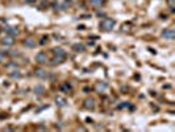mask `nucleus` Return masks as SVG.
Segmentation results:
<instances>
[{"label":"nucleus","instance_id":"nucleus-1","mask_svg":"<svg viewBox=\"0 0 175 132\" xmlns=\"http://www.w3.org/2000/svg\"><path fill=\"white\" fill-rule=\"evenodd\" d=\"M115 25H116V21L113 19H108V17H107V19H104L100 23V28L103 29V31L109 32V31H112V29L115 28Z\"/></svg>","mask_w":175,"mask_h":132},{"label":"nucleus","instance_id":"nucleus-2","mask_svg":"<svg viewBox=\"0 0 175 132\" xmlns=\"http://www.w3.org/2000/svg\"><path fill=\"white\" fill-rule=\"evenodd\" d=\"M14 44V40H13V36H11V35H7L4 36V37L2 38V45L3 46H12Z\"/></svg>","mask_w":175,"mask_h":132},{"label":"nucleus","instance_id":"nucleus-3","mask_svg":"<svg viewBox=\"0 0 175 132\" xmlns=\"http://www.w3.org/2000/svg\"><path fill=\"white\" fill-rule=\"evenodd\" d=\"M162 37H165L166 40H174L175 37V32H174V29H165V31L162 32Z\"/></svg>","mask_w":175,"mask_h":132},{"label":"nucleus","instance_id":"nucleus-4","mask_svg":"<svg viewBox=\"0 0 175 132\" xmlns=\"http://www.w3.org/2000/svg\"><path fill=\"white\" fill-rule=\"evenodd\" d=\"M36 61L38 62V64H46L47 61V56L43 52H40L37 56H36Z\"/></svg>","mask_w":175,"mask_h":132},{"label":"nucleus","instance_id":"nucleus-5","mask_svg":"<svg viewBox=\"0 0 175 132\" xmlns=\"http://www.w3.org/2000/svg\"><path fill=\"white\" fill-rule=\"evenodd\" d=\"M84 108L87 110H94L95 108V101L94 98H87L84 101Z\"/></svg>","mask_w":175,"mask_h":132},{"label":"nucleus","instance_id":"nucleus-6","mask_svg":"<svg viewBox=\"0 0 175 132\" xmlns=\"http://www.w3.org/2000/svg\"><path fill=\"white\" fill-rule=\"evenodd\" d=\"M53 53H54V56H59V57L66 58V52L63 50V48H54Z\"/></svg>","mask_w":175,"mask_h":132},{"label":"nucleus","instance_id":"nucleus-7","mask_svg":"<svg viewBox=\"0 0 175 132\" xmlns=\"http://www.w3.org/2000/svg\"><path fill=\"white\" fill-rule=\"evenodd\" d=\"M24 45L27 46V48H34L36 45H37V42H36V40H34V38L29 37V38H25V41H24Z\"/></svg>","mask_w":175,"mask_h":132},{"label":"nucleus","instance_id":"nucleus-8","mask_svg":"<svg viewBox=\"0 0 175 132\" xmlns=\"http://www.w3.org/2000/svg\"><path fill=\"white\" fill-rule=\"evenodd\" d=\"M56 103L58 106H61V107H63V106H66V99L62 98V97H57L56 98Z\"/></svg>","mask_w":175,"mask_h":132},{"label":"nucleus","instance_id":"nucleus-9","mask_svg":"<svg viewBox=\"0 0 175 132\" xmlns=\"http://www.w3.org/2000/svg\"><path fill=\"white\" fill-rule=\"evenodd\" d=\"M7 33H8V35H11V36H16L17 33H19V29L13 28V27H8V28H7Z\"/></svg>","mask_w":175,"mask_h":132},{"label":"nucleus","instance_id":"nucleus-10","mask_svg":"<svg viewBox=\"0 0 175 132\" xmlns=\"http://www.w3.org/2000/svg\"><path fill=\"white\" fill-rule=\"evenodd\" d=\"M72 49H74L75 52H83V50H84V45H83V44H74V45H72Z\"/></svg>","mask_w":175,"mask_h":132},{"label":"nucleus","instance_id":"nucleus-11","mask_svg":"<svg viewBox=\"0 0 175 132\" xmlns=\"http://www.w3.org/2000/svg\"><path fill=\"white\" fill-rule=\"evenodd\" d=\"M36 75L38 77V78H46L47 74L45 73V70H42V69H38V70H36Z\"/></svg>","mask_w":175,"mask_h":132},{"label":"nucleus","instance_id":"nucleus-12","mask_svg":"<svg viewBox=\"0 0 175 132\" xmlns=\"http://www.w3.org/2000/svg\"><path fill=\"white\" fill-rule=\"evenodd\" d=\"M105 89H107V85H105L104 82H97L96 83V90L97 91H104Z\"/></svg>","mask_w":175,"mask_h":132},{"label":"nucleus","instance_id":"nucleus-13","mask_svg":"<svg viewBox=\"0 0 175 132\" xmlns=\"http://www.w3.org/2000/svg\"><path fill=\"white\" fill-rule=\"evenodd\" d=\"M43 91H45V89H43V86H41V85H38V86L34 87V93L37 94V95L43 94Z\"/></svg>","mask_w":175,"mask_h":132},{"label":"nucleus","instance_id":"nucleus-14","mask_svg":"<svg viewBox=\"0 0 175 132\" xmlns=\"http://www.w3.org/2000/svg\"><path fill=\"white\" fill-rule=\"evenodd\" d=\"M63 60H65L63 57H59V56H54V58H53V62H52V64H53V65L61 64V62H63Z\"/></svg>","mask_w":175,"mask_h":132},{"label":"nucleus","instance_id":"nucleus-15","mask_svg":"<svg viewBox=\"0 0 175 132\" xmlns=\"http://www.w3.org/2000/svg\"><path fill=\"white\" fill-rule=\"evenodd\" d=\"M91 5H101V3H103V0H91Z\"/></svg>","mask_w":175,"mask_h":132},{"label":"nucleus","instance_id":"nucleus-16","mask_svg":"<svg viewBox=\"0 0 175 132\" xmlns=\"http://www.w3.org/2000/svg\"><path fill=\"white\" fill-rule=\"evenodd\" d=\"M11 77H12V78H20L21 77V73H11Z\"/></svg>","mask_w":175,"mask_h":132},{"label":"nucleus","instance_id":"nucleus-17","mask_svg":"<svg viewBox=\"0 0 175 132\" xmlns=\"http://www.w3.org/2000/svg\"><path fill=\"white\" fill-rule=\"evenodd\" d=\"M167 4H169L170 8H174V7H175V0H167Z\"/></svg>","mask_w":175,"mask_h":132},{"label":"nucleus","instance_id":"nucleus-18","mask_svg":"<svg viewBox=\"0 0 175 132\" xmlns=\"http://www.w3.org/2000/svg\"><path fill=\"white\" fill-rule=\"evenodd\" d=\"M78 131H86V128H84V127H79Z\"/></svg>","mask_w":175,"mask_h":132}]
</instances>
